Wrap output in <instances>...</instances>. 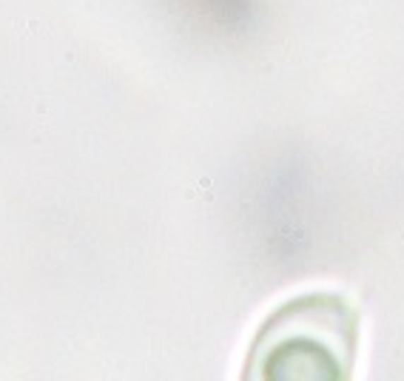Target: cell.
<instances>
[{"mask_svg": "<svg viewBox=\"0 0 404 381\" xmlns=\"http://www.w3.org/2000/svg\"><path fill=\"white\" fill-rule=\"evenodd\" d=\"M359 310L331 291L299 294L259 325L239 381H353Z\"/></svg>", "mask_w": 404, "mask_h": 381, "instance_id": "obj_1", "label": "cell"}]
</instances>
